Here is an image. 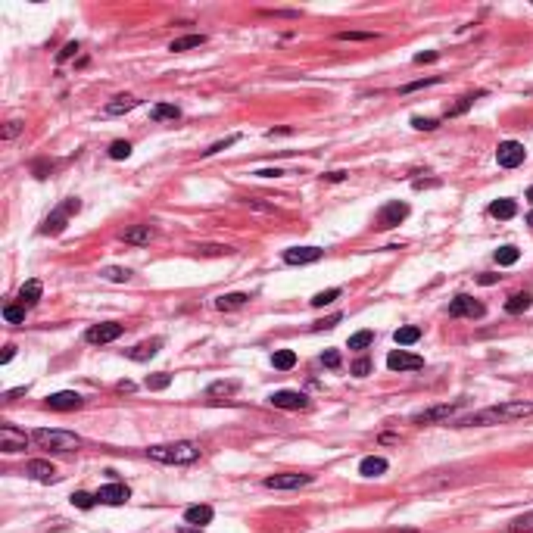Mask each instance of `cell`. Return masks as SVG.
Listing matches in <instances>:
<instances>
[{
  "mask_svg": "<svg viewBox=\"0 0 533 533\" xmlns=\"http://www.w3.org/2000/svg\"><path fill=\"white\" fill-rule=\"evenodd\" d=\"M150 116L156 119V122H175V119H181V110H178L175 103H156L150 110Z\"/></svg>",
  "mask_w": 533,
  "mask_h": 533,
  "instance_id": "obj_27",
  "label": "cell"
},
{
  "mask_svg": "<svg viewBox=\"0 0 533 533\" xmlns=\"http://www.w3.org/2000/svg\"><path fill=\"white\" fill-rule=\"evenodd\" d=\"M437 59H440V53L428 50V53H418V57H415V63H437Z\"/></svg>",
  "mask_w": 533,
  "mask_h": 533,
  "instance_id": "obj_51",
  "label": "cell"
},
{
  "mask_svg": "<svg viewBox=\"0 0 533 533\" xmlns=\"http://www.w3.org/2000/svg\"><path fill=\"white\" fill-rule=\"evenodd\" d=\"M131 499V490L125 483H106L97 490V502L100 505H125Z\"/></svg>",
  "mask_w": 533,
  "mask_h": 533,
  "instance_id": "obj_13",
  "label": "cell"
},
{
  "mask_svg": "<svg viewBox=\"0 0 533 533\" xmlns=\"http://www.w3.org/2000/svg\"><path fill=\"white\" fill-rule=\"evenodd\" d=\"M169 384H172V375H165V371H159V375L147 377V387H150V390H165Z\"/></svg>",
  "mask_w": 533,
  "mask_h": 533,
  "instance_id": "obj_43",
  "label": "cell"
},
{
  "mask_svg": "<svg viewBox=\"0 0 533 533\" xmlns=\"http://www.w3.org/2000/svg\"><path fill=\"white\" fill-rule=\"evenodd\" d=\"M163 350V340H144V343H137V346H131L128 350V359L131 362H147V359H153L156 352Z\"/></svg>",
  "mask_w": 533,
  "mask_h": 533,
  "instance_id": "obj_19",
  "label": "cell"
},
{
  "mask_svg": "<svg viewBox=\"0 0 533 533\" xmlns=\"http://www.w3.org/2000/svg\"><path fill=\"white\" fill-rule=\"evenodd\" d=\"M343 178H346V172H331L328 181H343Z\"/></svg>",
  "mask_w": 533,
  "mask_h": 533,
  "instance_id": "obj_55",
  "label": "cell"
},
{
  "mask_svg": "<svg viewBox=\"0 0 533 533\" xmlns=\"http://www.w3.org/2000/svg\"><path fill=\"white\" fill-rule=\"evenodd\" d=\"M25 393H29V387H16V390H10V393H6V403H13V399H19V396H25Z\"/></svg>",
  "mask_w": 533,
  "mask_h": 533,
  "instance_id": "obj_52",
  "label": "cell"
},
{
  "mask_svg": "<svg viewBox=\"0 0 533 533\" xmlns=\"http://www.w3.org/2000/svg\"><path fill=\"white\" fill-rule=\"evenodd\" d=\"M387 368L390 371H418V368H424V359L415 356V352L393 350L390 356H387Z\"/></svg>",
  "mask_w": 533,
  "mask_h": 533,
  "instance_id": "obj_11",
  "label": "cell"
},
{
  "mask_svg": "<svg viewBox=\"0 0 533 533\" xmlns=\"http://www.w3.org/2000/svg\"><path fill=\"white\" fill-rule=\"evenodd\" d=\"M530 306H533L530 293H511V296L505 299V312H509V315H524Z\"/></svg>",
  "mask_w": 533,
  "mask_h": 533,
  "instance_id": "obj_23",
  "label": "cell"
},
{
  "mask_svg": "<svg viewBox=\"0 0 533 533\" xmlns=\"http://www.w3.org/2000/svg\"><path fill=\"white\" fill-rule=\"evenodd\" d=\"M340 41H375V31H340Z\"/></svg>",
  "mask_w": 533,
  "mask_h": 533,
  "instance_id": "obj_42",
  "label": "cell"
},
{
  "mask_svg": "<svg viewBox=\"0 0 533 533\" xmlns=\"http://www.w3.org/2000/svg\"><path fill=\"white\" fill-rule=\"evenodd\" d=\"M322 362L328 365V368H340V352H337V350H328V352L322 356Z\"/></svg>",
  "mask_w": 533,
  "mask_h": 533,
  "instance_id": "obj_49",
  "label": "cell"
},
{
  "mask_svg": "<svg viewBox=\"0 0 533 533\" xmlns=\"http://www.w3.org/2000/svg\"><path fill=\"white\" fill-rule=\"evenodd\" d=\"M13 356H16V346H6V350H3V356H0V362L6 365V362H10Z\"/></svg>",
  "mask_w": 533,
  "mask_h": 533,
  "instance_id": "obj_54",
  "label": "cell"
},
{
  "mask_svg": "<svg viewBox=\"0 0 533 533\" xmlns=\"http://www.w3.org/2000/svg\"><path fill=\"white\" fill-rule=\"evenodd\" d=\"M203 44H206L203 35H184V38H175V41L169 44V50H172V53H188V50L203 47Z\"/></svg>",
  "mask_w": 533,
  "mask_h": 533,
  "instance_id": "obj_26",
  "label": "cell"
},
{
  "mask_svg": "<svg viewBox=\"0 0 533 533\" xmlns=\"http://www.w3.org/2000/svg\"><path fill=\"white\" fill-rule=\"evenodd\" d=\"M82 405H84V399L75 390H59L53 396H47V409H53V412H72V409H82Z\"/></svg>",
  "mask_w": 533,
  "mask_h": 533,
  "instance_id": "obj_15",
  "label": "cell"
},
{
  "mask_svg": "<svg viewBox=\"0 0 533 533\" xmlns=\"http://www.w3.org/2000/svg\"><path fill=\"white\" fill-rule=\"evenodd\" d=\"M533 415V403H502V405H490V409L471 412L465 418H456L452 428H490V424H505V421H518V418Z\"/></svg>",
  "mask_w": 533,
  "mask_h": 533,
  "instance_id": "obj_1",
  "label": "cell"
},
{
  "mask_svg": "<svg viewBox=\"0 0 533 533\" xmlns=\"http://www.w3.org/2000/svg\"><path fill=\"white\" fill-rule=\"evenodd\" d=\"M483 303H477L474 296H468V293H458L456 299L449 303V315L452 318H483Z\"/></svg>",
  "mask_w": 533,
  "mask_h": 533,
  "instance_id": "obj_8",
  "label": "cell"
},
{
  "mask_svg": "<svg viewBox=\"0 0 533 533\" xmlns=\"http://www.w3.org/2000/svg\"><path fill=\"white\" fill-rule=\"evenodd\" d=\"M178 533H203V530H200V527H181Z\"/></svg>",
  "mask_w": 533,
  "mask_h": 533,
  "instance_id": "obj_57",
  "label": "cell"
},
{
  "mask_svg": "<svg viewBox=\"0 0 533 533\" xmlns=\"http://www.w3.org/2000/svg\"><path fill=\"white\" fill-rule=\"evenodd\" d=\"M337 296H340V287L322 290V293H315V296H312V306H315V309H322V306H331V303H334Z\"/></svg>",
  "mask_w": 533,
  "mask_h": 533,
  "instance_id": "obj_34",
  "label": "cell"
},
{
  "mask_svg": "<svg viewBox=\"0 0 533 533\" xmlns=\"http://www.w3.org/2000/svg\"><path fill=\"white\" fill-rule=\"evenodd\" d=\"M340 322H343V315H331V318H324V322H315L312 328H315V331H328V328H337Z\"/></svg>",
  "mask_w": 533,
  "mask_h": 533,
  "instance_id": "obj_48",
  "label": "cell"
},
{
  "mask_svg": "<svg viewBox=\"0 0 533 533\" xmlns=\"http://www.w3.org/2000/svg\"><path fill=\"white\" fill-rule=\"evenodd\" d=\"M499 275H481V284H496Z\"/></svg>",
  "mask_w": 533,
  "mask_h": 533,
  "instance_id": "obj_56",
  "label": "cell"
},
{
  "mask_svg": "<svg viewBox=\"0 0 533 533\" xmlns=\"http://www.w3.org/2000/svg\"><path fill=\"white\" fill-rule=\"evenodd\" d=\"M309 481H312L309 474H275V477H265V486L269 490H299Z\"/></svg>",
  "mask_w": 533,
  "mask_h": 533,
  "instance_id": "obj_17",
  "label": "cell"
},
{
  "mask_svg": "<svg viewBox=\"0 0 533 533\" xmlns=\"http://www.w3.org/2000/svg\"><path fill=\"white\" fill-rule=\"evenodd\" d=\"M322 256H324L322 246H290V250H284V262L287 265H312Z\"/></svg>",
  "mask_w": 533,
  "mask_h": 533,
  "instance_id": "obj_12",
  "label": "cell"
},
{
  "mask_svg": "<svg viewBox=\"0 0 533 533\" xmlns=\"http://www.w3.org/2000/svg\"><path fill=\"white\" fill-rule=\"evenodd\" d=\"M490 216L499 218V222H509V218L518 216V203H515V200H493V203H490Z\"/></svg>",
  "mask_w": 533,
  "mask_h": 533,
  "instance_id": "obj_22",
  "label": "cell"
},
{
  "mask_svg": "<svg viewBox=\"0 0 533 533\" xmlns=\"http://www.w3.org/2000/svg\"><path fill=\"white\" fill-rule=\"evenodd\" d=\"M527 159V150H524V144L518 141H502L496 147V163L502 165V169H518V165Z\"/></svg>",
  "mask_w": 533,
  "mask_h": 533,
  "instance_id": "obj_6",
  "label": "cell"
},
{
  "mask_svg": "<svg viewBox=\"0 0 533 533\" xmlns=\"http://www.w3.org/2000/svg\"><path fill=\"white\" fill-rule=\"evenodd\" d=\"M25 477H31V481H38V483H53L59 474H57V468H53L50 462H44V458H35V462L25 465Z\"/></svg>",
  "mask_w": 533,
  "mask_h": 533,
  "instance_id": "obj_16",
  "label": "cell"
},
{
  "mask_svg": "<svg viewBox=\"0 0 533 533\" xmlns=\"http://www.w3.org/2000/svg\"><path fill=\"white\" fill-rule=\"evenodd\" d=\"M405 218H409V203L393 200V203H387L381 212H377V228L390 231V228H396V225H403Z\"/></svg>",
  "mask_w": 533,
  "mask_h": 533,
  "instance_id": "obj_7",
  "label": "cell"
},
{
  "mask_svg": "<svg viewBox=\"0 0 533 533\" xmlns=\"http://www.w3.org/2000/svg\"><path fill=\"white\" fill-rule=\"evenodd\" d=\"M518 259H521V250H518V246H499V250H496V262L499 265H515L518 262Z\"/></svg>",
  "mask_w": 533,
  "mask_h": 533,
  "instance_id": "obj_31",
  "label": "cell"
},
{
  "mask_svg": "<svg viewBox=\"0 0 533 533\" xmlns=\"http://www.w3.org/2000/svg\"><path fill=\"white\" fill-rule=\"evenodd\" d=\"M212 518H216L212 505H190V509L184 511V524H190V527H206Z\"/></svg>",
  "mask_w": 533,
  "mask_h": 533,
  "instance_id": "obj_18",
  "label": "cell"
},
{
  "mask_svg": "<svg viewBox=\"0 0 533 533\" xmlns=\"http://www.w3.org/2000/svg\"><path fill=\"white\" fill-rule=\"evenodd\" d=\"M75 53H78V44H75V41H69L63 50H59V57H57V59H59V63H66V59L75 57Z\"/></svg>",
  "mask_w": 533,
  "mask_h": 533,
  "instance_id": "obj_50",
  "label": "cell"
},
{
  "mask_svg": "<svg viewBox=\"0 0 533 533\" xmlns=\"http://www.w3.org/2000/svg\"><path fill=\"white\" fill-rule=\"evenodd\" d=\"M471 103H474V97H462L456 106H446V119H456V116H462V112H468Z\"/></svg>",
  "mask_w": 533,
  "mask_h": 533,
  "instance_id": "obj_37",
  "label": "cell"
},
{
  "mask_svg": "<svg viewBox=\"0 0 533 533\" xmlns=\"http://www.w3.org/2000/svg\"><path fill=\"white\" fill-rule=\"evenodd\" d=\"M387 458H381V456H368V458H362V465H359V474L362 477H384L387 474Z\"/></svg>",
  "mask_w": 533,
  "mask_h": 533,
  "instance_id": "obj_21",
  "label": "cell"
},
{
  "mask_svg": "<svg viewBox=\"0 0 533 533\" xmlns=\"http://www.w3.org/2000/svg\"><path fill=\"white\" fill-rule=\"evenodd\" d=\"M22 128H25L22 119H10V122L3 125V135H0V137H3V141H13V137H19V131H22Z\"/></svg>",
  "mask_w": 533,
  "mask_h": 533,
  "instance_id": "obj_39",
  "label": "cell"
},
{
  "mask_svg": "<svg viewBox=\"0 0 533 533\" xmlns=\"http://www.w3.org/2000/svg\"><path fill=\"white\" fill-rule=\"evenodd\" d=\"M82 209V200L78 197H69L59 209H53L47 218H44V225H41V234H47V237H57V234H63L66 231V225H69V218L75 216V212Z\"/></svg>",
  "mask_w": 533,
  "mask_h": 533,
  "instance_id": "obj_4",
  "label": "cell"
},
{
  "mask_svg": "<svg viewBox=\"0 0 533 533\" xmlns=\"http://www.w3.org/2000/svg\"><path fill=\"white\" fill-rule=\"evenodd\" d=\"M72 505L75 509H94L97 496H91V493H72Z\"/></svg>",
  "mask_w": 533,
  "mask_h": 533,
  "instance_id": "obj_41",
  "label": "cell"
},
{
  "mask_svg": "<svg viewBox=\"0 0 533 533\" xmlns=\"http://www.w3.org/2000/svg\"><path fill=\"white\" fill-rule=\"evenodd\" d=\"M25 446H29V437H25V430H19L16 424H3V428H0V449H3L6 456H13V452H22Z\"/></svg>",
  "mask_w": 533,
  "mask_h": 533,
  "instance_id": "obj_9",
  "label": "cell"
},
{
  "mask_svg": "<svg viewBox=\"0 0 533 533\" xmlns=\"http://www.w3.org/2000/svg\"><path fill=\"white\" fill-rule=\"evenodd\" d=\"M527 200H530V203H533V188H530V190H527Z\"/></svg>",
  "mask_w": 533,
  "mask_h": 533,
  "instance_id": "obj_60",
  "label": "cell"
},
{
  "mask_svg": "<svg viewBox=\"0 0 533 533\" xmlns=\"http://www.w3.org/2000/svg\"><path fill=\"white\" fill-rule=\"evenodd\" d=\"M412 125H415L418 131H434L440 122H437V119H421V116H415V119H412Z\"/></svg>",
  "mask_w": 533,
  "mask_h": 533,
  "instance_id": "obj_46",
  "label": "cell"
},
{
  "mask_svg": "<svg viewBox=\"0 0 533 533\" xmlns=\"http://www.w3.org/2000/svg\"><path fill=\"white\" fill-rule=\"evenodd\" d=\"M137 103H141L137 97H116L112 103L103 106V116H125V112H131Z\"/></svg>",
  "mask_w": 533,
  "mask_h": 533,
  "instance_id": "obj_24",
  "label": "cell"
},
{
  "mask_svg": "<svg viewBox=\"0 0 533 533\" xmlns=\"http://www.w3.org/2000/svg\"><path fill=\"white\" fill-rule=\"evenodd\" d=\"M440 82V75H434V78H421V82H409V84H403V94H412V91H418V88H428V84H437Z\"/></svg>",
  "mask_w": 533,
  "mask_h": 533,
  "instance_id": "obj_45",
  "label": "cell"
},
{
  "mask_svg": "<svg viewBox=\"0 0 533 533\" xmlns=\"http://www.w3.org/2000/svg\"><path fill=\"white\" fill-rule=\"evenodd\" d=\"M122 324L116 322H103V324H94V328H88V334H84V340L94 346H103V343H112V340L122 337Z\"/></svg>",
  "mask_w": 533,
  "mask_h": 533,
  "instance_id": "obj_10",
  "label": "cell"
},
{
  "mask_svg": "<svg viewBox=\"0 0 533 533\" xmlns=\"http://www.w3.org/2000/svg\"><path fill=\"white\" fill-rule=\"evenodd\" d=\"M269 403L275 405V409H306L309 399H306V393H299V390H278L269 396Z\"/></svg>",
  "mask_w": 533,
  "mask_h": 533,
  "instance_id": "obj_14",
  "label": "cell"
},
{
  "mask_svg": "<svg viewBox=\"0 0 533 533\" xmlns=\"http://www.w3.org/2000/svg\"><path fill=\"white\" fill-rule=\"evenodd\" d=\"M509 533H533V511H527V515H518L515 521L509 524Z\"/></svg>",
  "mask_w": 533,
  "mask_h": 533,
  "instance_id": "obj_32",
  "label": "cell"
},
{
  "mask_svg": "<svg viewBox=\"0 0 533 533\" xmlns=\"http://www.w3.org/2000/svg\"><path fill=\"white\" fill-rule=\"evenodd\" d=\"M237 141H241V135H231V137H225V141H216L209 147V150H203V156H216V153H222V150H228V147H234Z\"/></svg>",
  "mask_w": 533,
  "mask_h": 533,
  "instance_id": "obj_36",
  "label": "cell"
},
{
  "mask_svg": "<svg viewBox=\"0 0 533 533\" xmlns=\"http://www.w3.org/2000/svg\"><path fill=\"white\" fill-rule=\"evenodd\" d=\"M100 275H103L106 281H128L131 271H128V269H103Z\"/></svg>",
  "mask_w": 533,
  "mask_h": 533,
  "instance_id": "obj_44",
  "label": "cell"
},
{
  "mask_svg": "<svg viewBox=\"0 0 533 533\" xmlns=\"http://www.w3.org/2000/svg\"><path fill=\"white\" fill-rule=\"evenodd\" d=\"M271 365H275L278 371H290L293 365H296V352L293 350H278L275 356H271Z\"/></svg>",
  "mask_w": 533,
  "mask_h": 533,
  "instance_id": "obj_30",
  "label": "cell"
},
{
  "mask_svg": "<svg viewBox=\"0 0 533 533\" xmlns=\"http://www.w3.org/2000/svg\"><path fill=\"white\" fill-rule=\"evenodd\" d=\"M375 343V334H371V331H359V334H352L350 337V350H368V346Z\"/></svg>",
  "mask_w": 533,
  "mask_h": 533,
  "instance_id": "obj_33",
  "label": "cell"
},
{
  "mask_svg": "<svg viewBox=\"0 0 533 533\" xmlns=\"http://www.w3.org/2000/svg\"><path fill=\"white\" fill-rule=\"evenodd\" d=\"M110 156L112 159H128L131 156V144L128 141H112L110 144Z\"/></svg>",
  "mask_w": 533,
  "mask_h": 533,
  "instance_id": "obj_40",
  "label": "cell"
},
{
  "mask_svg": "<svg viewBox=\"0 0 533 533\" xmlns=\"http://www.w3.org/2000/svg\"><path fill=\"white\" fill-rule=\"evenodd\" d=\"M3 318L10 324H22L25 322V306H6L3 309Z\"/></svg>",
  "mask_w": 533,
  "mask_h": 533,
  "instance_id": "obj_38",
  "label": "cell"
},
{
  "mask_svg": "<svg viewBox=\"0 0 533 533\" xmlns=\"http://www.w3.org/2000/svg\"><path fill=\"white\" fill-rule=\"evenodd\" d=\"M352 375H356V377L371 375V362H368V359H359V362H352Z\"/></svg>",
  "mask_w": 533,
  "mask_h": 533,
  "instance_id": "obj_47",
  "label": "cell"
},
{
  "mask_svg": "<svg viewBox=\"0 0 533 533\" xmlns=\"http://www.w3.org/2000/svg\"><path fill=\"white\" fill-rule=\"evenodd\" d=\"M256 175H262V178H278V175H284V172H278V169H259Z\"/></svg>",
  "mask_w": 533,
  "mask_h": 533,
  "instance_id": "obj_53",
  "label": "cell"
},
{
  "mask_svg": "<svg viewBox=\"0 0 533 533\" xmlns=\"http://www.w3.org/2000/svg\"><path fill=\"white\" fill-rule=\"evenodd\" d=\"M41 293H44L41 281H25L22 287H19V306H35L38 299H41Z\"/></svg>",
  "mask_w": 533,
  "mask_h": 533,
  "instance_id": "obj_25",
  "label": "cell"
},
{
  "mask_svg": "<svg viewBox=\"0 0 533 533\" xmlns=\"http://www.w3.org/2000/svg\"><path fill=\"white\" fill-rule=\"evenodd\" d=\"M465 405V399H456V403H443V405H430V409H424V412H418L412 421L415 424H434V421H449L452 415H456L458 409Z\"/></svg>",
  "mask_w": 533,
  "mask_h": 533,
  "instance_id": "obj_5",
  "label": "cell"
},
{
  "mask_svg": "<svg viewBox=\"0 0 533 533\" xmlns=\"http://www.w3.org/2000/svg\"><path fill=\"white\" fill-rule=\"evenodd\" d=\"M231 393H237V381H218L209 387V396H231Z\"/></svg>",
  "mask_w": 533,
  "mask_h": 533,
  "instance_id": "obj_35",
  "label": "cell"
},
{
  "mask_svg": "<svg viewBox=\"0 0 533 533\" xmlns=\"http://www.w3.org/2000/svg\"><path fill=\"white\" fill-rule=\"evenodd\" d=\"M387 533H418V530H409V527H396V530H387Z\"/></svg>",
  "mask_w": 533,
  "mask_h": 533,
  "instance_id": "obj_58",
  "label": "cell"
},
{
  "mask_svg": "<svg viewBox=\"0 0 533 533\" xmlns=\"http://www.w3.org/2000/svg\"><path fill=\"white\" fill-rule=\"evenodd\" d=\"M527 225H530V228H533V209L527 212Z\"/></svg>",
  "mask_w": 533,
  "mask_h": 533,
  "instance_id": "obj_59",
  "label": "cell"
},
{
  "mask_svg": "<svg viewBox=\"0 0 533 533\" xmlns=\"http://www.w3.org/2000/svg\"><path fill=\"white\" fill-rule=\"evenodd\" d=\"M393 340H396L399 346H412L421 340V328H415V324H405V328H399L396 334H393Z\"/></svg>",
  "mask_w": 533,
  "mask_h": 533,
  "instance_id": "obj_29",
  "label": "cell"
},
{
  "mask_svg": "<svg viewBox=\"0 0 533 533\" xmlns=\"http://www.w3.org/2000/svg\"><path fill=\"white\" fill-rule=\"evenodd\" d=\"M35 443L41 446V449H50V452H75L82 449L84 440L78 434H72V430H35Z\"/></svg>",
  "mask_w": 533,
  "mask_h": 533,
  "instance_id": "obj_3",
  "label": "cell"
},
{
  "mask_svg": "<svg viewBox=\"0 0 533 533\" xmlns=\"http://www.w3.org/2000/svg\"><path fill=\"white\" fill-rule=\"evenodd\" d=\"M246 293H222V296L216 299V309L222 312H231V309H241V306H246Z\"/></svg>",
  "mask_w": 533,
  "mask_h": 533,
  "instance_id": "obj_28",
  "label": "cell"
},
{
  "mask_svg": "<svg viewBox=\"0 0 533 533\" xmlns=\"http://www.w3.org/2000/svg\"><path fill=\"white\" fill-rule=\"evenodd\" d=\"M200 443H190V440H181V443H165V446H150L147 456L153 462H163V465H190L200 458Z\"/></svg>",
  "mask_w": 533,
  "mask_h": 533,
  "instance_id": "obj_2",
  "label": "cell"
},
{
  "mask_svg": "<svg viewBox=\"0 0 533 533\" xmlns=\"http://www.w3.org/2000/svg\"><path fill=\"white\" fill-rule=\"evenodd\" d=\"M153 237H156V231H153L150 225H135V228H128L122 234V241L128 243V246H147Z\"/></svg>",
  "mask_w": 533,
  "mask_h": 533,
  "instance_id": "obj_20",
  "label": "cell"
}]
</instances>
